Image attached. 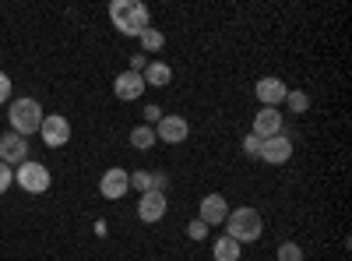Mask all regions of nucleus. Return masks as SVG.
<instances>
[{
	"label": "nucleus",
	"instance_id": "f257e3e1",
	"mask_svg": "<svg viewBox=\"0 0 352 261\" xmlns=\"http://www.w3.org/2000/svg\"><path fill=\"white\" fill-rule=\"evenodd\" d=\"M109 21L120 28L124 36H141L144 28H152V11L141 0H113L109 4Z\"/></svg>",
	"mask_w": 352,
	"mask_h": 261
},
{
	"label": "nucleus",
	"instance_id": "f03ea898",
	"mask_svg": "<svg viewBox=\"0 0 352 261\" xmlns=\"http://www.w3.org/2000/svg\"><path fill=\"white\" fill-rule=\"evenodd\" d=\"M222 226H226V237L236 240L240 247L243 244H254L264 233V222H261V212L257 209H229V216H226Z\"/></svg>",
	"mask_w": 352,
	"mask_h": 261
},
{
	"label": "nucleus",
	"instance_id": "7ed1b4c3",
	"mask_svg": "<svg viewBox=\"0 0 352 261\" xmlns=\"http://www.w3.org/2000/svg\"><path fill=\"white\" fill-rule=\"evenodd\" d=\"M43 106L32 99V96H21V99H11V106H8V121H11V131L14 134H21V138H28V134H36L39 127H43Z\"/></svg>",
	"mask_w": 352,
	"mask_h": 261
},
{
	"label": "nucleus",
	"instance_id": "20e7f679",
	"mask_svg": "<svg viewBox=\"0 0 352 261\" xmlns=\"http://www.w3.org/2000/svg\"><path fill=\"white\" fill-rule=\"evenodd\" d=\"M14 184H18L25 194H46L50 184H53V177H50V169H46L43 163L25 159V163L14 169Z\"/></svg>",
	"mask_w": 352,
	"mask_h": 261
},
{
	"label": "nucleus",
	"instance_id": "39448f33",
	"mask_svg": "<svg viewBox=\"0 0 352 261\" xmlns=\"http://www.w3.org/2000/svg\"><path fill=\"white\" fill-rule=\"evenodd\" d=\"M46 149H64V145L71 141V121L60 117V113H50V117H43V127H39Z\"/></svg>",
	"mask_w": 352,
	"mask_h": 261
},
{
	"label": "nucleus",
	"instance_id": "423d86ee",
	"mask_svg": "<svg viewBox=\"0 0 352 261\" xmlns=\"http://www.w3.org/2000/svg\"><path fill=\"white\" fill-rule=\"evenodd\" d=\"M254 96L261 99V106H268V109H278V106L285 103V96H289V85H285L282 78L268 74V78H261V81L254 85Z\"/></svg>",
	"mask_w": 352,
	"mask_h": 261
},
{
	"label": "nucleus",
	"instance_id": "0eeeda50",
	"mask_svg": "<svg viewBox=\"0 0 352 261\" xmlns=\"http://www.w3.org/2000/svg\"><path fill=\"white\" fill-rule=\"evenodd\" d=\"M127 191H131V173H127L124 166H113V169H106V173H102V180H99V194H102L106 201H120Z\"/></svg>",
	"mask_w": 352,
	"mask_h": 261
},
{
	"label": "nucleus",
	"instance_id": "6e6552de",
	"mask_svg": "<svg viewBox=\"0 0 352 261\" xmlns=\"http://www.w3.org/2000/svg\"><path fill=\"white\" fill-rule=\"evenodd\" d=\"M155 138H159L162 145H180V141H187V138H190V124H187V117L166 113V117L155 124Z\"/></svg>",
	"mask_w": 352,
	"mask_h": 261
},
{
	"label": "nucleus",
	"instance_id": "1a4fd4ad",
	"mask_svg": "<svg viewBox=\"0 0 352 261\" xmlns=\"http://www.w3.org/2000/svg\"><path fill=\"white\" fill-rule=\"evenodd\" d=\"M25 159H28V141L21 134H14V131L0 134V163L4 166H21Z\"/></svg>",
	"mask_w": 352,
	"mask_h": 261
},
{
	"label": "nucleus",
	"instance_id": "9d476101",
	"mask_svg": "<svg viewBox=\"0 0 352 261\" xmlns=\"http://www.w3.org/2000/svg\"><path fill=\"white\" fill-rule=\"evenodd\" d=\"M166 212H169V201H166L162 191L141 194V201H138V219H141V222H162Z\"/></svg>",
	"mask_w": 352,
	"mask_h": 261
},
{
	"label": "nucleus",
	"instance_id": "9b49d317",
	"mask_svg": "<svg viewBox=\"0 0 352 261\" xmlns=\"http://www.w3.org/2000/svg\"><path fill=\"white\" fill-rule=\"evenodd\" d=\"M226 216H229V201H226L222 194H204V198H201L197 219H201L204 226H222Z\"/></svg>",
	"mask_w": 352,
	"mask_h": 261
},
{
	"label": "nucleus",
	"instance_id": "f8f14e48",
	"mask_svg": "<svg viewBox=\"0 0 352 261\" xmlns=\"http://www.w3.org/2000/svg\"><path fill=\"white\" fill-rule=\"evenodd\" d=\"M113 96L116 99H124V103H134L144 96V78L134 74V71H120L113 78Z\"/></svg>",
	"mask_w": 352,
	"mask_h": 261
},
{
	"label": "nucleus",
	"instance_id": "ddd939ff",
	"mask_svg": "<svg viewBox=\"0 0 352 261\" xmlns=\"http://www.w3.org/2000/svg\"><path fill=\"white\" fill-rule=\"evenodd\" d=\"M261 141H268L275 134H282V113L278 109H268V106H261V113H254V131Z\"/></svg>",
	"mask_w": 352,
	"mask_h": 261
},
{
	"label": "nucleus",
	"instance_id": "4468645a",
	"mask_svg": "<svg viewBox=\"0 0 352 261\" xmlns=\"http://www.w3.org/2000/svg\"><path fill=\"white\" fill-rule=\"evenodd\" d=\"M261 159L264 163H272V166H282V163H289L292 159V141L285 138V134H275V138H268L261 145Z\"/></svg>",
	"mask_w": 352,
	"mask_h": 261
},
{
	"label": "nucleus",
	"instance_id": "2eb2a0df",
	"mask_svg": "<svg viewBox=\"0 0 352 261\" xmlns=\"http://www.w3.org/2000/svg\"><path fill=\"white\" fill-rule=\"evenodd\" d=\"M131 187L148 194V191H162L166 194V173H148V169H134L131 173Z\"/></svg>",
	"mask_w": 352,
	"mask_h": 261
},
{
	"label": "nucleus",
	"instance_id": "dca6fc26",
	"mask_svg": "<svg viewBox=\"0 0 352 261\" xmlns=\"http://www.w3.org/2000/svg\"><path fill=\"white\" fill-rule=\"evenodd\" d=\"M141 78H144V89H162V85L173 81V67L162 64V61H148V67L141 71Z\"/></svg>",
	"mask_w": 352,
	"mask_h": 261
},
{
	"label": "nucleus",
	"instance_id": "f3484780",
	"mask_svg": "<svg viewBox=\"0 0 352 261\" xmlns=\"http://www.w3.org/2000/svg\"><path fill=\"white\" fill-rule=\"evenodd\" d=\"M240 254H243V247L236 240H229V237H219L215 247H212V258L215 261H240Z\"/></svg>",
	"mask_w": 352,
	"mask_h": 261
},
{
	"label": "nucleus",
	"instance_id": "a211bd4d",
	"mask_svg": "<svg viewBox=\"0 0 352 261\" xmlns=\"http://www.w3.org/2000/svg\"><path fill=\"white\" fill-rule=\"evenodd\" d=\"M138 39H141L144 56H148V53H159V50L166 46V32H162V28H144V32H141Z\"/></svg>",
	"mask_w": 352,
	"mask_h": 261
},
{
	"label": "nucleus",
	"instance_id": "6ab92c4d",
	"mask_svg": "<svg viewBox=\"0 0 352 261\" xmlns=\"http://www.w3.org/2000/svg\"><path fill=\"white\" fill-rule=\"evenodd\" d=\"M155 141H159V138H155V127H148V124H141V127L131 131V145H134L138 152H148Z\"/></svg>",
	"mask_w": 352,
	"mask_h": 261
},
{
	"label": "nucleus",
	"instance_id": "aec40b11",
	"mask_svg": "<svg viewBox=\"0 0 352 261\" xmlns=\"http://www.w3.org/2000/svg\"><path fill=\"white\" fill-rule=\"evenodd\" d=\"M282 106H289V113H300V117H303V113L310 109V96L303 89H289V96H285Z\"/></svg>",
	"mask_w": 352,
	"mask_h": 261
},
{
	"label": "nucleus",
	"instance_id": "412c9836",
	"mask_svg": "<svg viewBox=\"0 0 352 261\" xmlns=\"http://www.w3.org/2000/svg\"><path fill=\"white\" fill-rule=\"evenodd\" d=\"M275 261H303V247L296 240H285V244H278Z\"/></svg>",
	"mask_w": 352,
	"mask_h": 261
},
{
	"label": "nucleus",
	"instance_id": "4be33fe9",
	"mask_svg": "<svg viewBox=\"0 0 352 261\" xmlns=\"http://www.w3.org/2000/svg\"><path fill=\"white\" fill-rule=\"evenodd\" d=\"M261 145H264V141H261L257 134H247V138H243V156H250V159H261Z\"/></svg>",
	"mask_w": 352,
	"mask_h": 261
},
{
	"label": "nucleus",
	"instance_id": "5701e85b",
	"mask_svg": "<svg viewBox=\"0 0 352 261\" xmlns=\"http://www.w3.org/2000/svg\"><path fill=\"white\" fill-rule=\"evenodd\" d=\"M187 237H190V240H204V237H208V226H204L201 219H194V222L187 226Z\"/></svg>",
	"mask_w": 352,
	"mask_h": 261
},
{
	"label": "nucleus",
	"instance_id": "b1692460",
	"mask_svg": "<svg viewBox=\"0 0 352 261\" xmlns=\"http://www.w3.org/2000/svg\"><path fill=\"white\" fill-rule=\"evenodd\" d=\"M14 184V169L0 163V194H8V187Z\"/></svg>",
	"mask_w": 352,
	"mask_h": 261
},
{
	"label": "nucleus",
	"instance_id": "393cba45",
	"mask_svg": "<svg viewBox=\"0 0 352 261\" xmlns=\"http://www.w3.org/2000/svg\"><path fill=\"white\" fill-rule=\"evenodd\" d=\"M0 103H11V78L0 71Z\"/></svg>",
	"mask_w": 352,
	"mask_h": 261
},
{
	"label": "nucleus",
	"instance_id": "a878e982",
	"mask_svg": "<svg viewBox=\"0 0 352 261\" xmlns=\"http://www.w3.org/2000/svg\"><path fill=\"white\" fill-rule=\"evenodd\" d=\"M144 121H148V127H155L162 121V109L159 106H144Z\"/></svg>",
	"mask_w": 352,
	"mask_h": 261
}]
</instances>
